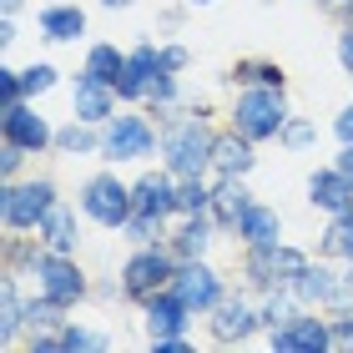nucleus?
Masks as SVG:
<instances>
[{
  "instance_id": "1",
  "label": "nucleus",
  "mask_w": 353,
  "mask_h": 353,
  "mask_svg": "<svg viewBox=\"0 0 353 353\" xmlns=\"http://www.w3.org/2000/svg\"><path fill=\"white\" fill-rule=\"evenodd\" d=\"M232 126H237L248 141L283 137V126H288L283 86H252V91H243V96H237V111H232Z\"/></svg>"
},
{
  "instance_id": "2",
  "label": "nucleus",
  "mask_w": 353,
  "mask_h": 353,
  "mask_svg": "<svg viewBox=\"0 0 353 353\" xmlns=\"http://www.w3.org/2000/svg\"><path fill=\"white\" fill-rule=\"evenodd\" d=\"M212 141L217 137H207V126L197 117H187V121H176L167 141H162V152H167V167L176 176H202V167H212Z\"/></svg>"
},
{
  "instance_id": "3",
  "label": "nucleus",
  "mask_w": 353,
  "mask_h": 353,
  "mask_svg": "<svg viewBox=\"0 0 353 353\" xmlns=\"http://www.w3.org/2000/svg\"><path fill=\"white\" fill-rule=\"evenodd\" d=\"M81 212L101 228H126V217L137 212L132 202V187H121L117 176H91L86 192H81Z\"/></svg>"
},
{
  "instance_id": "4",
  "label": "nucleus",
  "mask_w": 353,
  "mask_h": 353,
  "mask_svg": "<svg viewBox=\"0 0 353 353\" xmlns=\"http://www.w3.org/2000/svg\"><path fill=\"white\" fill-rule=\"evenodd\" d=\"M51 207H56L51 182H10L0 197V217H6V228H41Z\"/></svg>"
},
{
  "instance_id": "5",
  "label": "nucleus",
  "mask_w": 353,
  "mask_h": 353,
  "mask_svg": "<svg viewBox=\"0 0 353 353\" xmlns=\"http://www.w3.org/2000/svg\"><path fill=\"white\" fill-rule=\"evenodd\" d=\"M172 252H162V248H147V252H137L132 263H126V272H121V293L126 298H137V303H147V298H157L162 288H172Z\"/></svg>"
},
{
  "instance_id": "6",
  "label": "nucleus",
  "mask_w": 353,
  "mask_h": 353,
  "mask_svg": "<svg viewBox=\"0 0 353 353\" xmlns=\"http://www.w3.org/2000/svg\"><path fill=\"white\" fill-rule=\"evenodd\" d=\"M36 278H41V298H51V303H76L86 293V278H81V268H76L66 252H36Z\"/></svg>"
},
{
  "instance_id": "7",
  "label": "nucleus",
  "mask_w": 353,
  "mask_h": 353,
  "mask_svg": "<svg viewBox=\"0 0 353 353\" xmlns=\"http://www.w3.org/2000/svg\"><path fill=\"white\" fill-rule=\"evenodd\" d=\"M157 147V132L147 117H111L106 137H101V152L117 157V162H137V157H147Z\"/></svg>"
},
{
  "instance_id": "8",
  "label": "nucleus",
  "mask_w": 353,
  "mask_h": 353,
  "mask_svg": "<svg viewBox=\"0 0 353 353\" xmlns=\"http://www.w3.org/2000/svg\"><path fill=\"white\" fill-rule=\"evenodd\" d=\"M172 293L187 303V308H217V298H222V288H217V272L212 268H202L197 258L182 263L172 272Z\"/></svg>"
},
{
  "instance_id": "9",
  "label": "nucleus",
  "mask_w": 353,
  "mask_h": 353,
  "mask_svg": "<svg viewBox=\"0 0 353 353\" xmlns=\"http://www.w3.org/2000/svg\"><path fill=\"white\" fill-rule=\"evenodd\" d=\"M258 323H263V313L248 298H217V308H212V339L217 343H243Z\"/></svg>"
},
{
  "instance_id": "10",
  "label": "nucleus",
  "mask_w": 353,
  "mask_h": 353,
  "mask_svg": "<svg viewBox=\"0 0 353 353\" xmlns=\"http://www.w3.org/2000/svg\"><path fill=\"white\" fill-rule=\"evenodd\" d=\"M328 343H333V328L318 323V318H308V313H293L288 323L272 328V348H278V353H293V348L318 353V348H328Z\"/></svg>"
},
{
  "instance_id": "11",
  "label": "nucleus",
  "mask_w": 353,
  "mask_h": 353,
  "mask_svg": "<svg viewBox=\"0 0 353 353\" xmlns=\"http://www.w3.org/2000/svg\"><path fill=\"white\" fill-rule=\"evenodd\" d=\"M162 71H167V56L157 51V46H141V51L126 56V71H121L117 91H121V96H147V91H152V81H157Z\"/></svg>"
},
{
  "instance_id": "12",
  "label": "nucleus",
  "mask_w": 353,
  "mask_h": 353,
  "mask_svg": "<svg viewBox=\"0 0 353 353\" xmlns=\"http://www.w3.org/2000/svg\"><path fill=\"white\" fill-rule=\"evenodd\" d=\"M132 202H137V212H141V217L167 222V217L176 212V187H172V176H167V172L141 176V182L132 187Z\"/></svg>"
},
{
  "instance_id": "13",
  "label": "nucleus",
  "mask_w": 353,
  "mask_h": 353,
  "mask_svg": "<svg viewBox=\"0 0 353 353\" xmlns=\"http://www.w3.org/2000/svg\"><path fill=\"white\" fill-rule=\"evenodd\" d=\"M0 126H6V141H15V147H26V152H41L46 141H51V126H46L30 106H6V117H0Z\"/></svg>"
},
{
  "instance_id": "14",
  "label": "nucleus",
  "mask_w": 353,
  "mask_h": 353,
  "mask_svg": "<svg viewBox=\"0 0 353 353\" xmlns=\"http://www.w3.org/2000/svg\"><path fill=\"white\" fill-rule=\"evenodd\" d=\"M308 197H313V207H323V212H348V207H353V182L339 167L313 172L308 176Z\"/></svg>"
},
{
  "instance_id": "15",
  "label": "nucleus",
  "mask_w": 353,
  "mask_h": 353,
  "mask_svg": "<svg viewBox=\"0 0 353 353\" xmlns=\"http://www.w3.org/2000/svg\"><path fill=\"white\" fill-rule=\"evenodd\" d=\"M187 303L172 293V288H162L157 298H147V328H152V339H167V333H182L187 328Z\"/></svg>"
},
{
  "instance_id": "16",
  "label": "nucleus",
  "mask_w": 353,
  "mask_h": 353,
  "mask_svg": "<svg viewBox=\"0 0 353 353\" xmlns=\"http://www.w3.org/2000/svg\"><path fill=\"white\" fill-rule=\"evenodd\" d=\"M278 212H272V207H258V202H248V212L237 217V237H243L248 248H272L278 243Z\"/></svg>"
},
{
  "instance_id": "17",
  "label": "nucleus",
  "mask_w": 353,
  "mask_h": 353,
  "mask_svg": "<svg viewBox=\"0 0 353 353\" xmlns=\"http://www.w3.org/2000/svg\"><path fill=\"white\" fill-rule=\"evenodd\" d=\"M212 222H222V228H237V217L248 212V187L237 182V176H222V182L212 187Z\"/></svg>"
},
{
  "instance_id": "18",
  "label": "nucleus",
  "mask_w": 353,
  "mask_h": 353,
  "mask_svg": "<svg viewBox=\"0 0 353 353\" xmlns=\"http://www.w3.org/2000/svg\"><path fill=\"white\" fill-rule=\"evenodd\" d=\"M76 117L81 121H111V86L96 81V76L81 71V81H76Z\"/></svg>"
},
{
  "instance_id": "19",
  "label": "nucleus",
  "mask_w": 353,
  "mask_h": 353,
  "mask_svg": "<svg viewBox=\"0 0 353 353\" xmlns=\"http://www.w3.org/2000/svg\"><path fill=\"white\" fill-rule=\"evenodd\" d=\"M212 167L222 176H243L252 167V147H248V137L237 132V126H232V137H217L212 141Z\"/></svg>"
},
{
  "instance_id": "20",
  "label": "nucleus",
  "mask_w": 353,
  "mask_h": 353,
  "mask_svg": "<svg viewBox=\"0 0 353 353\" xmlns=\"http://www.w3.org/2000/svg\"><path fill=\"white\" fill-rule=\"evenodd\" d=\"M86 30V15L76 10V6H51V10H41V36L46 41H76Z\"/></svg>"
},
{
  "instance_id": "21",
  "label": "nucleus",
  "mask_w": 353,
  "mask_h": 353,
  "mask_svg": "<svg viewBox=\"0 0 353 353\" xmlns=\"http://www.w3.org/2000/svg\"><path fill=\"white\" fill-rule=\"evenodd\" d=\"M293 293L303 298V303H333L339 298V272H328V268H303V278L293 283Z\"/></svg>"
},
{
  "instance_id": "22",
  "label": "nucleus",
  "mask_w": 353,
  "mask_h": 353,
  "mask_svg": "<svg viewBox=\"0 0 353 353\" xmlns=\"http://www.w3.org/2000/svg\"><path fill=\"white\" fill-rule=\"evenodd\" d=\"M41 243L51 248V252H71L76 248V217L66 212V207H51V212H46V222H41Z\"/></svg>"
},
{
  "instance_id": "23",
  "label": "nucleus",
  "mask_w": 353,
  "mask_h": 353,
  "mask_svg": "<svg viewBox=\"0 0 353 353\" xmlns=\"http://www.w3.org/2000/svg\"><path fill=\"white\" fill-rule=\"evenodd\" d=\"M121 71H126V56L117 51V46H91V56H86V76H96V81H106V86H117V81H121Z\"/></svg>"
},
{
  "instance_id": "24",
  "label": "nucleus",
  "mask_w": 353,
  "mask_h": 353,
  "mask_svg": "<svg viewBox=\"0 0 353 353\" xmlns=\"http://www.w3.org/2000/svg\"><path fill=\"white\" fill-rule=\"evenodd\" d=\"M202 248H207V217H202V212H192V217H187V228L172 237V258L192 263V258H202Z\"/></svg>"
},
{
  "instance_id": "25",
  "label": "nucleus",
  "mask_w": 353,
  "mask_h": 353,
  "mask_svg": "<svg viewBox=\"0 0 353 353\" xmlns=\"http://www.w3.org/2000/svg\"><path fill=\"white\" fill-rule=\"evenodd\" d=\"M26 323V308H21V298H15V283L6 278L0 283V339H15Z\"/></svg>"
},
{
  "instance_id": "26",
  "label": "nucleus",
  "mask_w": 353,
  "mask_h": 353,
  "mask_svg": "<svg viewBox=\"0 0 353 353\" xmlns=\"http://www.w3.org/2000/svg\"><path fill=\"white\" fill-rule=\"evenodd\" d=\"M323 248L353 263V207H348V212H333V228L323 232Z\"/></svg>"
},
{
  "instance_id": "27",
  "label": "nucleus",
  "mask_w": 353,
  "mask_h": 353,
  "mask_svg": "<svg viewBox=\"0 0 353 353\" xmlns=\"http://www.w3.org/2000/svg\"><path fill=\"white\" fill-rule=\"evenodd\" d=\"M56 147L61 152H96V147H101V141H96V132H91V121H81V117H76L71 126H66V132H56Z\"/></svg>"
},
{
  "instance_id": "28",
  "label": "nucleus",
  "mask_w": 353,
  "mask_h": 353,
  "mask_svg": "<svg viewBox=\"0 0 353 353\" xmlns=\"http://www.w3.org/2000/svg\"><path fill=\"white\" fill-rule=\"evenodd\" d=\"M207 207H212V192H207L197 176H182V187H176V212H207Z\"/></svg>"
},
{
  "instance_id": "29",
  "label": "nucleus",
  "mask_w": 353,
  "mask_h": 353,
  "mask_svg": "<svg viewBox=\"0 0 353 353\" xmlns=\"http://www.w3.org/2000/svg\"><path fill=\"white\" fill-rule=\"evenodd\" d=\"M237 81H248V86H283V71L268 66V61H243V66H237Z\"/></svg>"
},
{
  "instance_id": "30",
  "label": "nucleus",
  "mask_w": 353,
  "mask_h": 353,
  "mask_svg": "<svg viewBox=\"0 0 353 353\" xmlns=\"http://www.w3.org/2000/svg\"><path fill=\"white\" fill-rule=\"evenodd\" d=\"M26 323H36V328H51V323H61V303H51V298L26 303Z\"/></svg>"
},
{
  "instance_id": "31",
  "label": "nucleus",
  "mask_w": 353,
  "mask_h": 353,
  "mask_svg": "<svg viewBox=\"0 0 353 353\" xmlns=\"http://www.w3.org/2000/svg\"><path fill=\"white\" fill-rule=\"evenodd\" d=\"M21 81H26V96H36V91H51L56 71L51 66H30V71H21Z\"/></svg>"
},
{
  "instance_id": "32",
  "label": "nucleus",
  "mask_w": 353,
  "mask_h": 353,
  "mask_svg": "<svg viewBox=\"0 0 353 353\" xmlns=\"http://www.w3.org/2000/svg\"><path fill=\"white\" fill-rule=\"evenodd\" d=\"M61 348H106V339H96L86 328H66L61 333Z\"/></svg>"
},
{
  "instance_id": "33",
  "label": "nucleus",
  "mask_w": 353,
  "mask_h": 353,
  "mask_svg": "<svg viewBox=\"0 0 353 353\" xmlns=\"http://www.w3.org/2000/svg\"><path fill=\"white\" fill-rule=\"evenodd\" d=\"M0 96H6V106H15L26 96V81H21V71H0Z\"/></svg>"
},
{
  "instance_id": "34",
  "label": "nucleus",
  "mask_w": 353,
  "mask_h": 353,
  "mask_svg": "<svg viewBox=\"0 0 353 353\" xmlns=\"http://www.w3.org/2000/svg\"><path fill=\"white\" fill-rule=\"evenodd\" d=\"M283 141H288V147H308V141H313V126H308V121H288V126H283Z\"/></svg>"
},
{
  "instance_id": "35",
  "label": "nucleus",
  "mask_w": 353,
  "mask_h": 353,
  "mask_svg": "<svg viewBox=\"0 0 353 353\" xmlns=\"http://www.w3.org/2000/svg\"><path fill=\"white\" fill-rule=\"evenodd\" d=\"M21 157H26V147H15V141H6V152H0V172H6V176H15V167H21Z\"/></svg>"
},
{
  "instance_id": "36",
  "label": "nucleus",
  "mask_w": 353,
  "mask_h": 353,
  "mask_svg": "<svg viewBox=\"0 0 353 353\" xmlns=\"http://www.w3.org/2000/svg\"><path fill=\"white\" fill-rule=\"evenodd\" d=\"M339 61H343V71L353 76V26H348L343 36H339Z\"/></svg>"
},
{
  "instance_id": "37",
  "label": "nucleus",
  "mask_w": 353,
  "mask_h": 353,
  "mask_svg": "<svg viewBox=\"0 0 353 353\" xmlns=\"http://www.w3.org/2000/svg\"><path fill=\"white\" fill-rule=\"evenodd\" d=\"M333 343H339V348H353V318H339V323H333Z\"/></svg>"
},
{
  "instance_id": "38",
  "label": "nucleus",
  "mask_w": 353,
  "mask_h": 353,
  "mask_svg": "<svg viewBox=\"0 0 353 353\" xmlns=\"http://www.w3.org/2000/svg\"><path fill=\"white\" fill-rule=\"evenodd\" d=\"M333 132H339L343 141H353V106L343 111V117H339V121H333Z\"/></svg>"
},
{
  "instance_id": "39",
  "label": "nucleus",
  "mask_w": 353,
  "mask_h": 353,
  "mask_svg": "<svg viewBox=\"0 0 353 353\" xmlns=\"http://www.w3.org/2000/svg\"><path fill=\"white\" fill-rule=\"evenodd\" d=\"M339 172L353 182V141H343V157H339Z\"/></svg>"
},
{
  "instance_id": "40",
  "label": "nucleus",
  "mask_w": 353,
  "mask_h": 353,
  "mask_svg": "<svg viewBox=\"0 0 353 353\" xmlns=\"http://www.w3.org/2000/svg\"><path fill=\"white\" fill-rule=\"evenodd\" d=\"M162 56H167V71H176V66H182V61H187V51H182V46H167Z\"/></svg>"
},
{
  "instance_id": "41",
  "label": "nucleus",
  "mask_w": 353,
  "mask_h": 353,
  "mask_svg": "<svg viewBox=\"0 0 353 353\" xmlns=\"http://www.w3.org/2000/svg\"><path fill=\"white\" fill-rule=\"evenodd\" d=\"M0 6H6V15H10V10H15V6H21V0H0Z\"/></svg>"
},
{
  "instance_id": "42",
  "label": "nucleus",
  "mask_w": 353,
  "mask_h": 353,
  "mask_svg": "<svg viewBox=\"0 0 353 353\" xmlns=\"http://www.w3.org/2000/svg\"><path fill=\"white\" fill-rule=\"evenodd\" d=\"M106 6H132V0H106Z\"/></svg>"
},
{
  "instance_id": "43",
  "label": "nucleus",
  "mask_w": 353,
  "mask_h": 353,
  "mask_svg": "<svg viewBox=\"0 0 353 353\" xmlns=\"http://www.w3.org/2000/svg\"><path fill=\"white\" fill-rule=\"evenodd\" d=\"M192 6H207V0H192Z\"/></svg>"
}]
</instances>
